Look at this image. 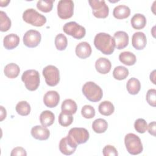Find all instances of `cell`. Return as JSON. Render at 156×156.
Returning <instances> with one entry per match:
<instances>
[{"instance_id": "6", "label": "cell", "mask_w": 156, "mask_h": 156, "mask_svg": "<svg viewBox=\"0 0 156 156\" xmlns=\"http://www.w3.org/2000/svg\"><path fill=\"white\" fill-rule=\"evenodd\" d=\"M42 73L48 85L54 87L60 81V73L58 68L55 66H46L44 68Z\"/></svg>"}, {"instance_id": "19", "label": "cell", "mask_w": 156, "mask_h": 156, "mask_svg": "<svg viewBox=\"0 0 156 156\" xmlns=\"http://www.w3.org/2000/svg\"><path fill=\"white\" fill-rule=\"evenodd\" d=\"M20 43V37L15 34H10L4 38L3 44L5 49L10 50L17 47Z\"/></svg>"}, {"instance_id": "33", "label": "cell", "mask_w": 156, "mask_h": 156, "mask_svg": "<svg viewBox=\"0 0 156 156\" xmlns=\"http://www.w3.org/2000/svg\"><path fill=\"white\" fill-rule=\"evenodd\" d=\"M68 44V40L66 36L63 34H59L55 38V45L59 51H63L66 49Z\"/></svg>"}, {"instance_id": "8", "label": "cell", "mask_w": 156, "mask_h": 156, "mask_svg": "<svg viewBox=\"0 0 156 156\" xmlns=\"http://www.w3.org/2000/svg\"><path fill=\"white\" fill-rule=\"evenodd\" d=\"M90 5L92 8L93 15L98 18H105L109 13V8L105 1L90 0Z\"/></svg>"}, {"instance_id": "23", "label": "cell", "mask_w": 156, "mask_h": 156, "mask_svg": "<svg viewBox=\"0 0 156 156\" xmlns=\"http://www.w3.org/2000/svg\"><path fill=\"white\" fill-rule=\"evenodd\" d=\"M119 60L122 63L126 65L132 66L135 63L136 58L133 53L129 51H124L120 53Z\"/></svg>"}, {"instance_id": "31", "label": "cell", "mask_w": 156, "mask_h": 156, "mask_svg": "<svg viewBox=\"0 0 156 156\" xmlns=\"http://www.w3.org/2000/svg\"><path fill=\"white\" fill-rule=\"evenodd\" d=\"M0 30L2 32H6L9 30L11 27V20L9 17L7 15L6 13L1 11L0 12Z\"/></svg>"}, {"instance_id": "2", "label": "cell", "mask_w": 156, "mask_h": 156, "mask_svg": "<svg viewBox=\"0 0 156 156\" xmlns=\"http://www.w3.org/2000/svg\"><path fill=\"white\" fill-rule=\"evenodd\" d=\"M82 93L86 98L93 102L99 101L103 96L101 88L93 82H87L82 87Z\"/></svg>"}, {"instance_id": "29", "label": "cell", "mask_w": 156, "mask_h": 156, "mask_svg": "<svg viewBox=\"0 0 156 156\" xmlns=\"http://www.w3.org/2000/svg\"><path fill=\"white\" fill-rule=\"evenodd\" d=\"M129 75V70L123 66H118L113 71V76L115 79L121 80L125 79Z\"/></svg>"}, {"instance_id": "27", "label": "cell", "mask_w": 156, "mask_h": 156, "mask_svg": "<svg viewBox=\"0 0 156 156\" xmlns=\"http://www.w3.org/2000/svg\"><path fill=\"white\" fill-rule=\"evenodd\" d=\"M108 128L107 122L102 118L95 119L92 123L93 130L98 133H102L106 131Z\"/></svg>"}, {"instance_id": "14", "label": "cell", "mask_w": 156, "mask_h": 156, "mask_svg": "<svg viewBox=\"0 0 156 156\" xmlns=\"http://www.w3.org/2000/svg\"><path fill=\"white\" fill-rule=\"evenodd\" d=\"M32 136L38 140H46L49 138L50 132L48 129L43 126H35L31 129Z\"/></svg>"}, {"instance_id": "42", "label": "cell", "mask_w": 156, "mask_h": 156, "mask_svg": "<svg viewBox=\"0 0 156 156\" xmlns=\"http://www.w3.org/2000/svg\"><path fill=\"white\" fill-rule=\"evenodd\" d=\"M155 70H154L150 74V80L153 82L154 84H155Z\"/></svg>"}, {"instance_id": "25", "label": "cell", "mask_w": 156, "mask_h": 156, "mask_svg": "<svg viewBox=\"0 0 156 156\" xmlns=\"http://www.w3.org/2000/svg\"><path fill=\"white\" fill-rule=\"evenodd\" d=\"M126 88L127 91L132 95L138 93L141 88V83L138 79L135 77L130 78L127 82Z\"/></svg>"}, {"instance_id": "18", "label": "cell", "mask_w": 156, "mask_h": 156, "mask_svg": "<svg viewBox=\"0 0 156 156\" xmlns=\"http://www.w3.org/2000/svg\"><path fill=\"white\" fill-rule=\"evenodd\" d=\"M95 68L98 73L102 74H106L110 72L112 68V64L108 58L101 57L96 61Z\"/></svg>"}, {"instance_id": "41", "label": "cell", "mask_w": 156, "mask_h": 156, "mask_svg": "<svg viewBox=\"0 0 156 156\" xmlns=\"http://www.w3.org/2000/svg\"><path fill=\"white\" fill-rule=\"evenodd\" d=\"M0 107H1V121H3L4 119L6 118L7 112H6V110L2 106H1Z\"/></svg>"}, {"instance_id": "20", "label": "cell", "mask_w": 156, "mask_h": 156, "mask_svg": "<svg viewBox=\"0 0 156 156\" xmlns=\"http://www.w3.org/2000/svg\"><path fill=\"white\" fill-rule=\"evenodd\" d=\"M130 9L125 5H119L116 6L113 10V16L118 20L125 19L130 16Z\"/></svg>"}, {"instance_id": "39", "label": "cell", "mask_w": 156, "mask_h": 156, "mask_svg": "<svg viewBox=\"0 0 156 156\" xmlns=\"http://www.w3.org/2000/svg\"><path fill=\"white\" fill-rule=\"evenodd\" d=\"M11 156H26V150L21 147H16L13 149L10 154Z\"/></svg>"}, {"instance_id": "35", "label": "cell", "mask_w": 156, "mask_h": 156, "mask_svg": "<svg viewBox=\"0 0 156 156\" xmlns=\"http://www.w3.org/2000/svg\"><path fill=\"white\" fill-rule=\"evenodd\" d=\"M134 127L135 130L138 133H144L147 129V124L144 119L138 118L135 121Z\"/></svg>"}, {"instance_id": "4", "label": "cell", "mask_w": 156, "mask_h": 156, "mask_svg": "<svg viewBox=\"0 0 156 156\" xmlns=\"http://www.w3.org/2000/svg\"><path fill=\"white\" fill-rule=\"evenodd\" d=\"M21 80L28 90L35 91L40 85L39 73L35 69L26 70L23 73Z\"/></svg>"}, {"instance_id": "32", "label": "cell", "mask_w": 156, "mask_h": 156, "mask_svg": "<svg viewBox=\"0 0 156 156\" xmlns=\"http://www.w3.org/2000/svg\"><path fill=\"white\" fill-rule=\"evenodd\" d=\"M73 121V117L72 114L62 111L58 116V122L61 126L63 127L69 126L72 124Z\"/></svg>"}, {"instance_id": "24", "label": "cell", "mask_w": 156, "mask_h": 156, "mask_svg": "<svg viewBox=\"0 0 156 156\" xmlns=\"http://www.w3.org/2000/svg\"><path fill=\"white\" fill-rule=\"evenodd\" d=\"M20 69L18 65L14 63L7 64L4 69V74L6 77L10 79L16 78L20 74Z\"/></svg>"}, {"instance_id": "10", "label": "cell", "mask_w": 156, "mask_h": 156, "mask_svg": "<svg viewBox=\"0 0 156 156\" xmlns=\"http://www.w3.org/2000/svg\"><path fill=\"white\" fill-rule=\"evenodd\" d=\"M74 12V2L71 0H60L57 4L58 16L63 20L72 17Z\"/></svg>"}, {"instance_id": "34", "label": "cell", "mask_w": 156, "mask_h": 156, "mask_svg": "<svg viewBox=\"0 0 156 156\" xmlns=\"http://www.w3.org/2000/svg\"><path fill=\"white\" fill-rule=\"evenodd\" d=\"M54 2V1L40 0V1H38L37 3V7L41 12L48 13L52 10Z\"/></svg>"}, {"instance_id": "3", "label": "cell", "mask_w": 156, "mask_h": 156, "mask_svg": "<svg viewBox=\"0 0 156 156\" xmlns=\"http://www.w3.org/2000/svg\"><path fill=\"white\" fill-rule=\"evenodd\" d=\"M124 143L127 152L132 155H138L143 150L140 138L134 133H127L124 138Z\"/></svg>"}, {"instance_id": "30", "label": "cell", "mask_w": 156, "mask_h": 156, "mask_svg": "<svg viewBox=\"0 0 156 156\" xmlns=\"http://www.w3.org/2000/svg\"><path fill=\"white\" fill-rule=\"evenodd\" d=\"M16 111L20 115L27 116L30 112V106L29 104L25 101L19 102L15 107Z\"/></svg>"}, {"instance_id": "37", "label": "cell", "mask_w": 156, "mask_h": 156, "mask_svg": "<svg viewBox=\"0 0 156 156\" xmlns=\"http://www.w3.org/2000/svg\"><path fill=\"white\" fill-rule=\"evenodd\" d=\"M146 99L147 103L152 106L155 107L156 105V90L155 89H150L146 93Z\"/></svg>"}, {"instance_id": "13", "label": "cell", "mask_w": 156, "mask_h": 156, "mask_svg": "<svg viewBox=\"0 0 156 156\" xmlns=\"http://www.w3.org/2000/svg\"><path fill=\"white\" fill-rule=\"evenodd\" d=\"M60 101V95L54 90L49 91L45 93L43 97V102L44 105L49 108L55 107Z\"/></svg>"}, {"instance_id": "7", "label": "cell", "mask_w": 156, "mask_h": 156, "mask_svg": "<svg viewBox=\"0 0 156 156\" xmlns=\"http://www.w3.org/2000/svg\"><path fill=\"white\" fill-rule=\"evenodd\" d=\"M63 30L65 34L78 40L84 37L86 34L85 27L75 21L66 23L63 26Z\"/></svg>"}, {"instance_id": "43", "label": "cell", "mask_w": 156, "mask_h": 156, "mask_svg": "<svg viewBox=\"0 0 156 156\" xmlns=\"http://www.w3.org/2000/svg\"><path fill=\"white\" fill-rule=\"evenodd\" d=\"M9 2H10V1H0V3H1L0 5L1 7H5V6H7Z\"/></svg>"}, {"instance_id": "1", "label": "cell", "mask_w": 156, "mask_h": 156, "mask_svg": "<svg viewBox=\"0 0 156 156\" xmlns=\"http://www.w3.org/2000/svg\"><path fill=\"white\" fill-rule=\"evenodd\" d=\"M94 44L98 50L105 55L112 54L115 48L114 38L108 34L104 32H100L96 35Z\"/></svg>"}, {"instance_id": "28", "label": "cell", "mask_w": 156, "mask_h": 156, "mask_svg": "<svg viewBox=\"0 0 156 156\" xmlns=\"http://www.w3.org/2000/svg\"><path fill=\"white\" fill-rule=\"evenodd\" d=\"M61 108L62 112H66L73 115L76 112L77 106L74 101L71 99H67L62 102Z\"/></svg>"}, {"instance_id": "16", "label": "cell", "mask_w": 156, "mask_h": 156, "mask_svg": "<svg viewBox=\"0 0 156 156\" xmlns=\"http://www.w3.org/2000/svg\"><path fill=\"white\" fill-rule=\"evenodd\" d=\"M76 55L80 58L85 59L90 56L92 49L90 44L86 41H82L79 43L75 49Z\"/></svg>"}, {"instance_id": "17", "label": "cell", "mask_w": 156, "mask_h": 156, "mask_svg": "<svg viewBox=\"0 0 156 156\" xmlns=\"http://www.w3.org/2000/svg\"><path fill=\"white\" fill-rule=\"evenodd\" d=\"M113 38L115 41V48L118 49H124L129 44V35L126 32L117 31L115 33Z\"/></svg>"}, {"instance_id": "9", "label": "cell", "mask_w": 156, "mask_h": 156, "mask_svg": "<svg viewBox=\"0 0 156 156\" xmlns=\"http://www.w3.org/2000/svg\"><path fill=\"white\" fill-rule=\"evenodd\" d=\"M68 136L77 145L85 143L89 139V132L82 127H74L69 130Z\"/></svg>"}, {"instance_id": "5", "label": "cell", "mask_w": 156, "mask_h": 156, "mask_svg": "<svg viewBox=\"0 0 156 156\" xmlns=\"http://www.w3.org/2000/svg\"><path fill=\"white\" fill-rule=\"evenodd\" d=\"M23 19L27 23L37 27H41L46 22V17L34 9H26L23 12Z\"/></svg>"}, {"instance_id": "11", "label": "cell", "mask_w": 156, "mask_h": 156, "mask_svg": "<svg viewBox=\"0 0 156 156\" xmlns=\"http://www.w3.org/2000/svg\"><path fill=\"white\" fill-rule=\"evenodd\" d=\"M40 33L36 30H29L23 36V43L28 48L37 47L41 41Z\"/></svg>"}, {"instance_id": "15", "label": "cell", "mask_w": 156, "mask_h": 156, "mask_svg": "<svg viewBox=\"0 0 156 156\" xmlns=\"http://www.w3.org/2000/svg\"><path fill=\"white\" fill-rule=\"evenodd\" d=\"M147 39L145 34L142 32L134 33L132 37V44L137 50L143 49L146 46Z\"/></svg>"}, {"instance_id": "36", "label": "cell", "mask_w": 156, "mask_h": 156, "mask_svg": "<svg viewBox=\"0 0 156 156\" xmlns=\"http://www.w3.org/2000/svg\"><path fill=\"white\" fill-rule=\"evenodd\" d=\"M81 114L83 118L91 119L95 116V110L91 105H85L82 108Z\"/></svg>"}, {"instance_id": "26", "label": "cell", "mask_w": 156, "mask_h": 156, "mask_svg": "<svg viewBox=\"0 0 156 156\" xmlns=\"http://www.w3.org/2000/svg\"><path fill=\"white\" fill-rule=\"evenodd\" d=\"M99 112L104 116H110L115 111L113 104L108 101H105L100 103L98 107Z\"/></svg>"}, {"instance_id": "21", "label": "cell", "mask_w": 156, "mask_h": 156, "mask_svg": "<svg viewBox=\"0 0 156 156\" xmlns=\"http://www.w3.org/2000/svg\"><path fill=\"white\" fill-rule=\"evenodd\" d=\"M130 23L133 29L137 30L142 29L146 24V18L143 14L136 13L131 18Z\"/></svg>"}, {"instance_id": "12", "label": "cell", "mask_w": 156, "mask_h": 156, "mask_svg": "<svg viewBox=\"0 0 156 156\" xmlns=\"http://www.w3.org/2000/svg\"><path fill=\"white\" fill-rule=\"evenodd\" d=\"M77 146L67 135V136L61 139L59 143V150L64 155H69L76 151Z\"/></svg>"}, {"instance_id": "38", "label": "cell", "mask_w": 156, "mask_h": 156, "mask_svg": "<svg viewBox=\"0 0 156 156\" xmlns=\"http://www.w3.org/2000/svg\"><path fill=\"white\" fill-rule=\"evenodd\" d=\"M104 156H117L118 155L116 149L112 145L105 146L102 150Z\"/></svg>"}, {"instance_id": "40", "label": "cell", "mask_w": 156, "mask_h": 156, "mask_svg": "<svg viewBox=\"0 0 156 156\" xmlns=\"http://www.w3.org/2000/svg\"><path fill=\"white\" fill-rule=\"evenodd\" d=\"M155 121H152L150 122L147 126V130H148L149 133L153 136H155Z\"/></svg>"}, {"instance_id": "22", "label": "cell", "mask_w": 156, "mask_h": 156, "mask_svg": "<svg viewBox=\"0 0 156 156\" xmlns=\"http://www.w3.org/2000/svg\"><path fill=\"white\" fill-rule=\"evenodd\" d=\"M55 120L54 114L49 110L42 112L40 115V122L42 126L48 127L51 126Z\"/></svg>"}]
</instances>
